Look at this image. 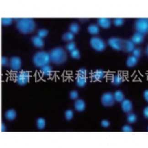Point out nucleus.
<instances>
[{"mask_svg":"<svg viewBox=\"0 0 148 148\" xmlns=\"http://www.w3.org/2000/svg\"><path fill=\"white\" fill-rule=\"evenodd\" d=\"M16 28L21 33L28 34L34 32L36 24L31 18H22L18 20L16 23Z\"/></svg>","mask_w":148,"mask_h":148,"instance_id":"nucleus-1","label":"nucleus"},{"mask_svg":"<svg viewBox=\"0 0 148 148\" xmlns=\"http://www.w3.org/2000/svg\"><path fill=\"white\" fill-rule=\"evenodd\" d=\"M50 61L57 65L63 64L67 60L66 51L61 47H56L50 51L49 53Z\"/></svg>","mask_w":148,"mask_h":148,"instance_id":"nucleus-2","label":"nucleus"},{"mask_svg":"<svg viewBox=\"0 0 148 148\" xmlns=\"http://www.w3.org/2000/svg\"><path fill=\"white\" fill-rule=\"evenodd\" d=\"M50 61L49 53L45 51H39L35 53L33 57L34 64L38 67L41 68L49 64Z\"/></svg>","mask_w":148,"mask_h":148,"instance_id":"nucleus-3","label":"nucleus"},{"mask_svg":"<svg viewBox=\"0 0 148 148\" xmlns=\"http://www.w3.org/2000/svg\"><path fill=\"white\" fill-rule=\"evenodd\" d=\"M134 27L137 32L145 34L148 33V18H138L136 20L134 23Z\"/></svg>","mask_w":148,"mask_h":148,"instance_id":"nucleus-4","label":"nucleus"},{"mask_svg":"<svg viewBox=\"0 0 148 148\" xmlns=\"http://www.w3.org/2000/svg\"><path fill=\"white\" fill-rule=\"evenodd\" d=\"M90 44L93 49L97 52H102L106 48V44L104 41L98 37H92L90 39Z\"/></svg>","mask_w":148,"mask_h":148,"instance_id":"nucleus-5","label":"nucleus"},{"mask_svg":"<svg viewBox=\"0 0 148 148\" xmlns=\"http://www.w3.org/2000/svg\"><path fill=\"white\" fill-rule=\"evenodd\" d=\"M15 78L16 82L18 85L24 86L29 82L30 75L27 71H22L16 73Z\"/></svg>","mask_w":148,"mask_h":148,"instance_id":"nucleus-6","label":"nucleus"},{"mask_svg":"<svg viewBox=\"0 0 148 148\" xmlns=\"http://www.w3.org/2000/svg\"><path fill=\"white\" fill-rule=\"evenodd\" d=\"M124 41L125 40L119 38L112 37L109 38L108 40V44L110 47L114 50L118 51L123 50Z\"/></svg>","mask_w":148,"mask_h":148,"instance_id":"nucleus-7","label":"nucleus"},{"mask_svg":"<svg viewBox=\"0 0 148 148\" xmlns=\"http://www.w3.org/2000/svg\"><path fill=\"white\" fill-rule=\"evenodd\" d=\"M101 104L105 107H112L114 104L115 100L113 94L112 93L108 92L104 93L101 96Z\"/></svg>","mask_w":148,"mask_h":148,"instance_id":"nucleus-8","label":"nucleus"},{"mask_svg":"<svg viewBox=\"0 0 148 148\" xmlns=\"http://www.w3.org/2000/svg\"><path fill=\"white\" fill-rule=\"evenodd\" d=\"M22 64V60L19 57L14 56L10 59L9 64L11 70L17 71L21 69Z\"/></svg>","mask_w":148,"mask_h":148,"instance_id":"nucleus-9","label":"nucleus"},{"mask_svg":"<svg viewBox=\"0 0 148 148\" xmlns=\"http://www.w3.org/2000/svg\"><path fill=\"white\" fill-rule=\"evenodd\" d=\"M121 108L126 113H130L133 110V105L132 101L129 99H124L121 102Z\"/></svg>","mask_w":148,"mask_h":148,"instance_id":"nucleus-10","label":"nucleus"},{"mask_svg":"<svg viewBox=\"0 0 148 148\" xmlns=\"http://www.w3.org/2000/svg\"><path fill=\"white\" fill-rule=\"evenodd\" d=\"M106 72L103 70L98 69L94 71L92 74V78L93 81H101L106 76Z\"/></svg>","mask_w":148,"mask_h":148,"instance_id":"nucleus-11","label":"nucleus"},{"mask_svg":"<svg viewBox=\"0 0 148 148\" xmlns=\"http://www.w3.org/2000/svg\"><path fill=\"white\" fill-rule=\"evenodd\" d=\"M97 23L99 26L105 29L109 28L112 24L110 19L107 18H99L97 20Z\"/></svg>","mask_w":148,"mask_h":148,"instance_id":"nucleus-12","label":"nucleus"},{"mask_svg":"<svg viewBox=\"0 0 148 148\" xmlns=\"http://www.w3.org/2000/svg\"><path fill=\"white\" fill-rule=\"evenodd\" d=\"M145 37L143 34L139 32H136L134 33L131 38V40L134 44H140L144 41Z\"/></svg>","mask_w":148,"mask_h":148,"instance_id":"nucleus-13","label":"nucleus"},{"mask_svg":"<svg viewBox=\"0 0 148 148\" xmlns=\"http://www.w3.org/2000/svg\"><path fill=\"white\" fill-rule=\"evenodd\" d=\"M86 103L82 99H76L74 103L75 108L79 112H83L86 108Z\"/></svg>","mask_w":148,"mask_h":148,"instance_id":"nucleus-14","label":"nucleus"},{"mask_svg":"<svg viewBox=\"0 0 148 148\" xmlns=\"http://www.w3.org/2000/svg\"><path fill=\"white\" fill-rule=\"evenodd\" d=\"M31 41L34 46L37 47V48H42V47H44V45H45L42 38L40 37H38V35L33 36L31 39Z\"/></svg>","mask_w":148,"mask_h":148,"instance_id":"nucleus-15","label":"nucleus"},{"mask_svg":"<svg viewBox=\"0 0 148 148\" xmlns=\"http://www.w3.org/2000/svg\"><path fill=\"white\" fill-rule=\"evenodd\" d=\"M135 48V44L131 40H125L123 51L127 53L132 52Z\"/></svg>","mask_w":148,"mask_h":148,"instance_id":"nucleus-16","label":"nucleus"},{"mask_svg":"<svg viewBox=\"0 0 148 148\" xmlns=\"http://www.w3.org/2000/svg\"><path fill=\"white\" fill-rule=\"evenodd\" d=\"M16 111L13 109H10L7 110L5 114V119L9 121H12L16 118Z\"/></svg>","mask_w":148,"mask_h":148,"instance_id":"nucleus-17","label":"nucleus"},{"mask_svg":"<svg viewBox=\"0 0 148 148\" xmlns=\"http://www.w3.org/2000/svg\"><path fill=\"white\" fill-rule=\"evenodd\" d=\"M138 62V59L133 56H131L127 58L126 62L127 66L129 67H134L137 65Z\"/></svg>","mask_w":148,"mask_h":148,"instance_id":"nucleus-18","label":"nucleus"},{"mask_svg":"<svg viewBox=\"0 0 148 148\" xmlns=\"http://www.w3.org/2000/svg\"><path fill=\"white\" fill-rule=\"evenodd\" d=\"M41 73L45 76H49L52 75L53 73L52 68L51 66L47 64L41 68Z\"/></svg>","mask_w":148,"mask_h":148,"instance_id":"nucleus-19","label":"nucleus"},{"mask_svg":"<svg viewBox=\"0 0 148 148\" xmlns=\"http://www.w3.org/2000/svg\"><path fill=\"white\" fill-rule=\"evenodd\" d=\"M123 81V77L120 74H116L113 75L111 79V82L115 86H119L122 84Z\"/></svg>","mask_w":148,"mask_h":148,"instance_id":"nucleus-20","label":"nucleus"},{"mask_svg":"<svg viewBox=\"0 0 148 148\" xmlns=\"http://www.w3.org/2000/svg\"><path fill=\"white\" fill-rule=\"evenodd\" d=\"M87 30L92 35H97L100 32V28L97 24H92L88 26Z\"/></svg>","mask_w":148,"mask_h":148,"instance_id":"nucleus-21","label":"nucleus"},{"mask_svg":"<svg viewBox=\"0 0 148 148\" xmlns=\"http://www.w3.org/2000/svg\"><path fill=\"white\" fill-rule=\"evenodd\" d=\"M115 101L121 102L125 99V96L123 92L120 90H118L113 94Z\"/></svg>","mask_w":148,"mask_h":148,"instance_id":"nucleus-22","label":"nucleus"},{"mask_svg":"<svg viewBox=\"0 0 148 148\" xmlns=\"http://www.w3.org/2000/svg\"><path fill=\"white\" fill-rule=\"evenodd\" d=\"M87 83L86 77L78 75L76 78V85L79 87H82L85 86Z\"/></svg>","mask_w":148,"mask_h":148,"instance_id":"nucleus-23","label":"nucleus"},{"mask_svg":"<svg viewBox=\"0 0 148 148\" xmlns=\"http://www.w3.org/2000/svg\"><path fill=\"white\" fill-rule=\"evenodd\" d=\"M62 39L64 41L70 42H71L73 40L74 38H75V35L73 33L69 31V32H67L64 33L62 36Z\"/></svg>","mask_w":148,"mask_h":148,"instance_id":"nucleus-24","label":"nucleus"},{"mask_svg":"<svg viewBox=\"0 0 148 148\" xmlns=\"http://www.w3.org/2000/svg\"><path fill=\"white\" fill-rule=\"evenodd\" d=\"M36 125L39 130H44L46 126V121L44 118H38L36 121Z\"/></svg>","mask_w":148,"mask_h":148,"instance_id":"nucleus-25","label":"nucleus"},{"mask_svg":"<svg viewBox=\"0 0 148 148\" xmlns=\"http://www.w3.org/2000/svg\"><path fill=\"white\" fill-rule=\"evenodd\" d=\"M69 29H70V32L75 34L79 32V30H80V27L78 23H73L70 25Z\"/></svg>","mask_w":148,"mask_h":148,"instance_id":"nucleus-26","label":"nucleus"},{"mask_svg":"<svg viewBox=\"0 0 148 148\" xmlns=\"http://www.w3.org/2000/svg\"><path fill=\"white\" fill-rule=\"evenodd\" d=\"M127 120L128 123L131 124L135 123L137 120V116L134 113L130 112L127 115Z\"/></svg>","mask_w":148,"mask_h":148,"instance_id":"nucleus-27","label":"nucleus"},{"mask_svg":"<svg viewBox=\"0 0 148 148\" xmlns=\"http://www.w3.org/2000/svg\"><path fill=\"white\" fill-rule=\"evenodd\" d=\"M70 55L71 57L74 59L78 60L81 58V55L80 51L77 49H75L71 52Z\"/></svg>","mask_w":148,"mask_h":148,"instance_id":"nucleus-28","label":"nucleus"},{"mask_svg":"<svg viewBox=\"0 0 148 148\" xmlns=\"http://www.w3.org/2000/svg\"><path fill=\"white\" fill-rule=\"evenodd\" d=\"M65 118L66 120H71L72 119L74 116V112L71 109H68L65 111Z\"/></svg>","mask_w":148,"mask_h":148,"instance_id":"nucleus-29","label":"nucleus"},{"mask_svg":"<svg viewBox=\"0 0 148 148\" xmlns=\"http://www.w3.org/2000/svg\"><path fill=\"white\" fill-rule=\"evenodd\" d=\"M48 31L46 29H40L38 31L37 35L41 38H44L48 35Z\"/></svg>","mask_w":148,"mask_h":148,"instance_id":"nucleus-30","label":"nucleus"},{"mask_svg":"<svg viewBox=\"0 0 148 148\" xmlns=\"http://www.w3.org/2000/svg\"><path fill=\"white\" fill-rule=\"evenodd\" d=\"M124 20L123 18H117L113 20V23L116 26L119 27L124 24Z\"/></svg>","mask_w":148,"mask_h":148,"instance_id":"nucleus-31","label":"nucleus"},{"mask_svg":"<svg viewBox=\"0 0 148 148\" xmlns=\"http://www.w3.org/2000/svg\"><path fill=\"white\" fill-rule=\"evenodd\" d=\"M66 48L67 50L69 52H71V51L74 50L76 49V44L75 42H74L71 41L68 42L66 46Z\"/></svg>","mask_w":148,"mask_h":148,"instance_id":"nucleus-32","label":"nucleus"},{"mask_svg":"<svg viewBox=\"0 0 148 148\" xmlns=\"http://www.w3.org/2000/svg\"><path fill=\"white\" fill-rule=\"evenodd\" d=\"M1 24L4 26H8L12 23V19L10 18H2L1 20Z\"/></svg>","mask_w":148,"mask_h":148,"instance_id":"nucleus-33","label":"nucleus"},{"mask_svg":"<svg viewBox=\"0 0 148 148\" xmlns=\"http://www.w3.org/2000/svg\"><path fill=\"white\" fill-rule=\"evenodd\" d=\"M132 56L135 57L136 58H139L141 56L142 52L141 50L139 48H135L134 50L132 51Z\"/></svg>","mask_w":148,"mask_h":148,"instance_id":"nucleus-34","label":"nucleus"},{"mask_svg":"<svg viewBox=\"0 0 148 148\" xmlns=\"http://www.w3.org/2000/svg\"><path fill=\"white\" fill-rule=\"evenodd\" d=\"M69 96L72 100H76L79 97V93L77 91L75 90H72L70 92Z\"/></svg>","mask_w":148,"mask_h":148,"instance_id":"nucleus-35","label":"nucleus"},{"mask_svg":"<svg viewBox=\"0 0 148 148\" xmlns=\"http://www.w3.org/2000/svg\"><path fill=\"white\" fill-rule=\"evenodd\" d=\"M87 70L85 68H81L78 71V75L86 77L87 75Z\"/></svg>","mask_w":148,"mask_h":148,"instance_id":"nucleus-36","label":"nucleus"},{"mask_svg":"<svg viewBox=\"0 0 148 148\" xmlns=\"http://www.w3.org/2000/svg\"><path fill=\"white\" fill-rule=\"evenodd\" d=\"M122 131L124 132H132L133 131V128L128 125H124L122 129Z\"/></svg>","mask_w":148,"mask_h":148,"instance_id":"nucleus-37","label":"nucleus"},{"mask_svg":"<svg viewBox=\"0 0 148 148\" xmlns=\"http://www.w3.org/2000/svg\"><path fill=\"white\" fill-rule=\"evenodd\" d=\"M1 65L3 66H6L9 64V61L8 60V58L5 56L2 57L1 60Z\"/></svg>","mask_w":148,"mask_h":148,"instance_id":"nucleus-38","label":"nucleus"},{"mask_svg":"<svg viewBox=\"0 0 148 148\" xmlns=\"http://www.w3.org/2000/svg\"><path fill=\"white\" fill-rule=\"evenodd\" d=\"M110 123L109 121L108 120H103L101 122V126L103 127H108L110 126Z\"/></svg>","mask_w":148,"mask_h":148,"instance_id":"nucleus-39","label":"nucleus"},{"mask_svg":"<svg viewBox=\"0 0 148 148\" xmlns=\"http://www.w3.org/2000/svg\"><path fill=\"white\" fill-rule=\"evenodd\" d=\"M143 114L145 118L146 119L148 118V107H146L143 110Z\"/></svg>","mask_w":148,"mask_h":148,"instance_id":"nucleus-40","label":"nucleus"},{"mask_svg":"<svg viewBox=\"0 0 148 148\" xmlns=\"http://www.w3.org/2000/svg\"><path fill=\"white\" fill-rule=\"evenodd\" d=\"M143 97H144V99L146 101H148V90H146L144 91V93H143Z\"/></svg>","mask_w":148,"mask_h":148,"instance_id":"nucleus-41","label":"nucleus"},{"mask_svg":"<svg viewBox=\"0 0 148 148\" xmlns=\"http://www.w3.org/2000/svg\"><path fill=\"white\" fill-rule=\"evenodd\" d=\"M6 130V127L5 125L3 123H2L1 125V131L2 132H5Z\"/></svg>","mask_w":148,"mask_h":148,"instance_id":"nucleus-42","label":"nucleus"},{"mask_svg":"<svg viewBox=\"0 0 148 148\" xmlns=\"http://www.w3.org/2000/svg\"><path fill=\"white\" fill-rule=\"evenodd\" d=\"M146 53H147H147H148V47H147V48H146Z\"/></svg>","mask_w":148,"mask_h":148,"instance_id":"nucleus-43","label":"nucleus"}]
</instances>
